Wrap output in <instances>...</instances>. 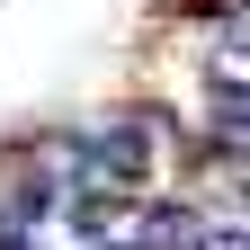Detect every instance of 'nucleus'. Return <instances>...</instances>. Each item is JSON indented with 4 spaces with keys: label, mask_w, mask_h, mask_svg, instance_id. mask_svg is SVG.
Returning <instances> with one entry per match:
<instances>
[{
    "label": "nucleus",
    "mask_w": 250,
    "mask_h": 250,
    "mask_svg": "<svg viewBox=\"0 0 250 250\" xmlns=\"http://www.w3.org/2000/svg\"><path fill=\"white\" fill-rule=\"evenodd\" d=\"M72 232H89V241H107V232H116V188H99V179H81V188H72Z\"/></svg>",
    "instance_id": "3"
},
{
    "label": "nucleus",
    "mask_w": 250,
    "mask_h": 250,
    "mask_svg": "<svg viewBox=\"0 0 250 250\" xmlns=\"http://www.w3.org/2000/svg\"><path fill=\"white\" fill-rule=\"evenodd\" d=\"M152 134H170V116L161 107H134V116H116V125H99V134H89V179L99 188H143L152 179Z\"/></svg>",
    "instance_id": "1"
},
{
    "label": "nucleus",
    "mask_w": 250,
    "mask_h": 250,
    "mask_svg": "<svg viewBox=\"0 0 250 250\" xmlns=\"http://www.w3.org/2000/svg\"><path fill=\"white\" fill-rule=\"evenodd\" d=\"M27 250H36V241H27Z\"/></svg>",
    "instance_id": "5"
},
{
    "label": "nucleus",
    "mask_w": 250,
    "mask_h": 250,
    "mask_svg": "<svg viewBox=\"0 0 250 250\" xmlns=\"http://www.w3.org/2000/svg\"><path fill=\"white\" fill-rule=\"evenodd\" d=\"M99 250H134V241H99Z\"/></svg>",
    "instance_id": "4"
},
{
    "label": "nucleus",
    "mask_w": 250,
    "mask_h": 250,
    "mask_svg": "<svg viewBox=\"0 0 250 250\" xmlns=\"http://www.w3.org/2000/svg\"><path fill=\"white\" fill-rule=\"evenodd\" d=\"M143 214H152V224L134 232V250H197V241H206V224H197L188 197H152Z\"/></svg>",
    "instance_id": "2"
},
{
    "label": "nucleus",
    "mask_w": 250,
    "mask_h": 250,
    "mask_svg": "<svg viewBox=\"0 0 250 250\" xmlns=\"http://www.w3.org/2000/svg\"><path fill=\"white\" fill-rule=\"evenodd\" d=\"M241 9H250V0H241Z\"/></svg>",
    "instance_id": "6"
}]
</instances>
